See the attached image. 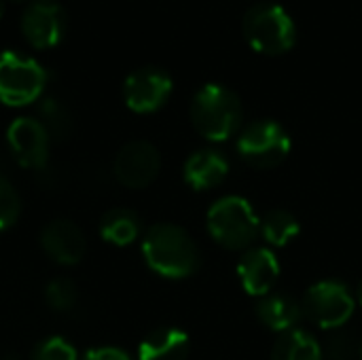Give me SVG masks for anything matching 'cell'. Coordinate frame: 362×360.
Here are the masks:
<instances>
[{
  "label": "cell",
  "instance_id": "6da1fadb",
  "mask_svg": "<svg viewBox=\"0 0 362 360\" xmlns=\"http://www.w3.org/2000/svg\"><path fill=\"white\" fill-rule=\"evenodd\" d=\"M142 252L153 272L163 278H187L199 265V250L191 236L172 223L153 225L142 240Z\"/></svg>",
  "mask_w": 362,
  "mask_h": 360
},
{
  "label": "cell",
  "instance_id": "7a4b0ae2",
  "mask_svg": "<svg viewBox=\"0 0 362 360\" xmlns=\"http://www.w3.org/2000/svg\"><path fill=\"white\" fill-rule=\"evenodd\" d=\"M191 121L204 138L223 142L240 129L242 102L223 85H204L191 102Z\"/></svg>",
  "mask_w": 362,
  "mask_h": 360
},
{
  "label": "cell",
  "instance_id": "3957f363",
  "mask_svg": "<svg viewBox=\"0 0 362 360\" xmlns=\"http://www.w3.org/2000/svg\"><path fill=\"white\" fill-rule=\"evenodd\" d=\"M210 236L229 250H246L261 233V221L252 206L238 195L221 197L208 212Z\"/></svg>",
  "mask_w": 362,
  "mask_h": 360
},
{
  "label": "cell",
  "instance_id": "277c9868",
  "mask_svg": "<svg viewBox=\"0 0 362 360\" xmlns=\"http://www.w3.org/2000/svg\"><path fill=\"white\" fill-rule=\"evenodd\" d=\"M242 30L252 49L267 55L284 53L297 40V28L291 15L280 4L272 2H259L250 6L244 15Z\"/></svg>",
  "mask_w": 362,
  "mask_h": 360
},
{
  "label": "cell",
  "instance_id": "5b68a950",
  "mask_svg": "<svg viewBox=\"0 0 362 360\" xmlns=\"http://www.w3.org/2000/svg\"><path fill=\"white\" fill-rule=\"evenodd\" d=\"M240 157L259 170L280 166L291 153V138L286 129L269 119L248 123L238 138Z\"/></svg>",
  "mask_w": 362,
  "mask_h": 360
},
{
  "label": "cell",
  "instance_id": "8992f818",
  "mask_svg": "<svg viewBox=\"0 0 362 360\" xmlns=\"http://www.w3.org/2000/svg\"><path fill=\"white\" fill-rule=\"evenodd\" d=\"M47 74L30 57L8 51L0 55V100L8 106H25L45 89Z\"/></svg>",
  "mask_w": 362,
  "mask_h": 360
},
{
  "label": "cell",
  "instance_id": "52a82bcc",
  "mask_svg": "<svg viewBox=\"0 0 362 360\" xmlns=\"http://www.w3.org/2000/svg\"><path fill=\"white\" fill-rule=\"evenodd\" d=\"M356 299L348 286L335 280H322L308 289L301 308L303 314L322 329H341L354 314Z\"/></svg>",
  "mask_w": 362,
  "mask_h": 360
},
{
  "label": "cell",
  "instance_id": "ba28073f",
  "mask_svg": "<svg viewBox=\"0 0 362 360\" xmlns=\"http://www.w3.org/2000/svg\"><path fill=\"white\" fill-rule=\"evenodd\" d=\"M161 170V155L155 144L146 140H134L119 149L112 161L115 178L127 189L148 187Z\"/></svg>",
  "mask_w": 362,
  "mask_h": 360
},
{
  "label": "cell",
  "instance_id": "9c48e42d",
  "mask_svg": "<svg viewBox=\"0 0 362 360\" xmlns=\"http://www.w3.org/2000/svg\"><path fill=\"white\" fill-rule=\"evenodd\" d=\"M25 40L38 49L55 47L66 34V13L55 0H32L21 17Z\"/></svg>",
  "mask_w": 362,
  "mask_h": 360
},
{
  "label": "cell",
  "instance_id": "30bf717a",
  "mask_svg": "<svg viewBox=\"0 0 362 360\" xmlns=\"http://www.w3.org/2000/svg\"><path fill=\"white\" fill-rule=\"evenodd\" d=\"M172 93V79L161 68H140L125 81L123 95L132 110L153 112L161 108Z\"/></svg>",
  "mask_w": 362,
  "mask_h": 360
},
{
  "label": "cell",
  "instance_id": "8fae6325",
  "mask_svg": "<svg viewBox=\"0 0 362 360\" xmlns=\"http://www.w3.org/2000/svg\"><path fill=\"white\" fill-rule=\"evenodd\" d=\"M49 134L38 119L21 117L8 127V144L17 161L32 170H45L49 159Z\"/></svg>",
  "mask_w": 362,
  "mask_h": 360
},
{
  "label": "cell",
  "instance_id": "7c38bea8",
  "mask_svg": "<svg viewBox=\"0 0 362 360\" xmlns=\"http://www.w3.org/2000/svg\"><path fill=\"white\" fill-rule=\"evenodd\" d=\"M40 244L45 252L62 265H74L85 257L87 240L83 229L68 221V219H55L49 225H45L40 233Z\"/></svg>",
  "mask_w": 362,
  "mask_h": 360
},
{
  "label": "cell",
  "instance_id": "4fadbf2b",
  "mask_svg": "<svg viewBox=\"0 0 362 360\" xmlns=\"http://www.w3.org/2000/svg\"><path fill=\"white\" fill-rule=\"evenodd\" d=\"M238 278L248 295L265 297L280 278V263L269 248H248L238 261Z\"/></svg>",
  "mask_w": 362,
  "mask_h": 360
},
{
  "label": "cell",
  "instance_id": "5bb4252c",
  "mask_svg": "<svg viewBox=\"0 0 362 360\" xmlns=\"http://www.w3.org/2000/svg\"><path fill=\"white\" fill-rule=\"evenodd\" d=\"M229 174V161L221 151L202 149L193 153L185 163V180L189 187L204 191L221 185Z\"/></svg>",
  "mask_w": 362,
  "mask_h": 360
},
{
  "label": "cell",
  "instance_id": "9a60e30c",
  "mask_svg": "<svg viewBox=\"0 0 362 360\" xmlns=\"http://www.w3.org/2000/svg\"><path fill=\"white\" fill-rule=\"evenodd\" d=\"M303 316L301 303L282 293H269L257 303V318L276 333H286L297 329Z\"/></svg>",
  "mask_w": 362,
  "mask_h": 360
},
{
  "label": "cell",
  "instance_id": "2e32d148",
  "mask_svg": "<svg viewBox=\"0 0 362 360\" xmlns=\"http://www.w3.org/2000/svg\"><path fill=\"white\" fill-rule=\"evenodd\" d=\"M189 335L178 329H157L148 333L140 348V360H187L189 359Z\"/></svg>",
  "mask_w": 362,
  "mask_h": 360
},
{
  "label": "cell",
  "instance_id": "e0dca14e",
  "mask_svg": "<svg viewBox=\"0 0 362 360\" xmlns=\"http://www.w3.org/2000/svg\"><path fill=\"white\" fill-rule=\"evenodd\" d=\"M272 360H325L320 344L305 331L293 329L278 337Z\"/></svg>",
  "mask_w": 362,
  "mask_h": 360
},
{
  "label": "cell",
  "instance_id": "ac0fdd59",
  "mask_svg": "<svg viewBox=\"0 0 362 360\" xmlns=\"http://www.w3.org/2000/svg\"><path fill=\"white\" fill-rule=\"evenodd\" d=\"M38 121L51 140L64 142L74 132V117L59 98H45L38 108Z\"/></svg>",
  "mask_w": 362,
  "mask_h": 360
},
{
  "label": "cell",
  "instance_id": "d6986e66",
  "mask_svg": "<svg viewBox=\"0 0 362 360\" xmlns=\"http://www.w3.org/2000/svg\"><path fill=\"white\" fill-rule=\"evenodd\" d=\"M100 233L106 242L117 246H127L140 236V219L125 208H117L104 214L100 223Z\"/></svg>",
  "mask_w": 362,
  "mask_h": 360
},
{
  "label": "cell",
  "instance_id": "ffe728a7",
  "mask_svg": "<svg viewBox=\"0 0 362 360\" xmlns=\"http://www.w3.org/2000/svg\"><path fill=\"white\" fill-rule=\"evenodd\" d=\"M261 233L272 246H286L299 236V221L288 210H269L261 221Z\"/></svg>",
  "mask_w": 362,
  "mask_h": 360
},
{
  "label": "cell",
  "instance_id": "44dd1931",
  "mask_svg": "<svg viewBox=\"0 0 362 360\" xmlns=\"http://www.w3.org/2000/svg\"><path fill=\"white\" fill-rule=\"evenodd\" d=\"M361 352V344L352 331L346 329H335V333L329 337L322 356L327 360H354V356Z\"/></svg>",
  "mask_w": 362,
  "mask_h": 360
},
{
  "label": "cell",
  "instance_id": "7402d4cb",
  "mask_svg": "<svg viewBox=\"0 0 362 360\" xmlns=\"http://www.w3.org/2000/svg\"><path fill=\"white\" fill-rule=\"evenodd\" d=\"M47 303L55 310V312H70L76 301H78V289L72 280L66 278H57L47 286Z\"/></svg>",
  "mask_w": 362,
  "mask_h": 360
},
{
  "label": "cell",
  "instance_id": "603a6c76",
  "mask_svg": "<svg viewBox=\"0 0 362 360\" xmlns=\"http://www.w3.org/2000/svg\"><path fill=\"white\" fill-rule=\"evenodd\" d=\"M19 208H21L19 193L4 176H0V231L17 221Z\"/></svg>",
  "mask_w": 362,
  "mask_h": 360
},
{
  "label": "cell",
  "instance_id": "cb8c5ba5",
  "mask_svg": "<svg viewBox=\"0 0 362 360\" xmlns=\"http://www.w3.org/2000/svg\"><path fill=\"white\" fill-rule=\"evenodd\" d=\"M32 360H76V352L66 339L51 337L36 346Z\"/></svg>",
  "mask_w": 362,
  "mask_h": 360
},
{
  "label": "cell",
  "instance_id": "d4e9b609",
  "mask_svg": "<svg viewBox=\"0 0 362 360\" xmlns=\"http://www.w3.org/2000/svg\"><path fill=\"white\" fill-rule=\"evenodd\" d=\"M85 360H129V356L117 348H98V350H91Z\"/></svg>",
  "mask_w": 362,
  "mask_h": 360
},
{
  "label": "cell",
  "instance_id": "484cf974",
  "mask_svg": "<svg viewBox=\"0 0 362 360\" xmlns=\"http://www.w3.org/2000/svg\"><path fill=\"white\" fill-rule=\"evenodd\" d=\"M356 301L362 306V282L358 284V291H356Z\"/></svg>",
  "mask_w": 362,
  "mask_h": 360
},
{
  "label": "cell",
  "instance_id": "4316f807",
  "mask_svg": "<svg viewBox=\"0 0 362 360\" xmlns=\"http://www.w3.org/2000/svg\"><path fill=\"white\" fill-rule=\"evenodd\" d=\"M0 360H19V359H17V356H2Z\"/></svg>",
  "mask_w": 362,
  "mask_h": 360
},
{
  "label": "cell",
  "instance_id": "83f0119b",
  "mask_svg": "<svg viewBox=\"0 0 362 360\" xmlns=\"http://www.w3.org/2000/svg\"><path fill=\"white\" fill-rule=\"evenodd\" d=\"M2 8H4V0H0V15H2Z\"/></svg>",
  "mask_w": 362,
  "mask_h": 360
},
{
  "label": "cell",
  "instance_id": "f1b7e54d",
  "mask_svg": "<svg viewBox=\"0 0 362 360\" xmlns=\"http://www.w3.org/2000/svg\"><path fill=\"white\" fill-rule=\"evenodd\" d=\"M358 356H361V360H362V342H361V352H358Z\"/></svg>",
  "mask_w": 362,
  "mask_h": 360
},
{
  "label": "cell",
  "instance_id": "f546056e",
  "mask_svg": "<svg viewBox=\"0 0 362 360\" xmlns=\"http://www.w3.org/2000/svg\"><path fill=\"white\" fill-rule=\"evenodd\" d=\"M13 2H23V0H13Z\"/></svg>",
  "mask_w": 362,
  "mask_h": 360
}]
</instances>
